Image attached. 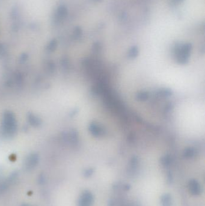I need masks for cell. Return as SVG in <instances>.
<instances>
[{"label": "cell", "mask_w": 205, "mask_h": 206, "mask_svg": "<svg viewBox=\"0 0 205 206\" xmlns=\"http://www.w3.org/2000/svg\"><path fill=\"white\" fill-rule=\"evenodd\" d=\"M93 1H96V2H99V1H102V0H93Z\"/></svg>", "instance_id": "cell-1"}, {"label": "cell", "mask_w": 205, "mask_h": 206, "mask_svg": "<svg viewBox=\"0 0 205 206\" xmlns=\"http://www.w3.org/2000/svg\"><path fill=\"white\" fill-rule=\"evenodd\" d=\"M176 1H177V2H180V1H181L182 0H176Z\"/></svg>", "instance_id": "cell-2"}]
</instances>
